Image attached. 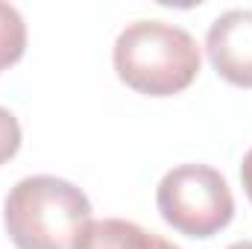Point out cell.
Returning a JSON list of instances; mask_svg holds the SVG:
<instances>
[{
  "instance_id": "1",
  "label": "cell",
  "mask_w": 252,
  "mask_h": 249,
  "mask_svg": "<svg viewBox=\"0 0 252 249\" xmlns=\"http://www.w3.org/2000/svg\"><path fill=\"white\" fill-rule=\"evenodd\" d=\"M115 73L126 88L147 97H173L199 73V44L188 30L167 21H135L115 41Z\"/></svg>"
},
{
  "instance_id": "2",
  "label": "cell",
  "mask_w": 252,
  "mask_h": 249,
  "mask_svg": "<svg viewBox=\"0 0 252 249\" xmlns=\"http://www.w3.org/2000/svg\"><path fill=\"white\" fill-rule=\"evenodd\" d=\"M91 220V202L67 179L38 173L6 193L3 226L18 249H70Z\"/></svg>"
},
{
  "instance_id": "3",
  "label": "cell",
  "mask_w": 252,
  "mask_h": 249,
  "mask_svg": "<svg viewBox=\"0 0 252 249\" xmlns=\"http://www.w3.org/2000/svg\"><path fill=\"white\" fill-rule=\"evenodd\" d=\"M161 220L185 238H214L235 217V196L226 176L208 164H179L156 187Z\"/></svg>"
},
{
  "instance_id": "4",
  "label": "cell",
  "mask_w": 252,
  "mask_h": 249,
  "mask_svg": "<svg viewBox=\"0 0 252 249\" xmlns=\"http://www.w3.org/2000/svg\"><path fill=\"white\" fill-rule=\"evenodd\" d=\"M211 67L238 88H252V9L223 12L205 35Z\"/></svg>"
},
{
  "instance_id": "5",
  "label": "cell",
  "mask_w": 252,
  "mask_h": 249,
  "mask_svg": "<svg viewBox=\"0 0 252 249\" xmlns=\"http://www.w3.org/2000/svg\"><path fill=\"white\" fill-rule=\"evenodd\" d=\"M70 249H179L176 244L141 229L132 220L121 217H103V220H88L79 235L73 238Z\"/></svg>"
},
{
  "instance_id": "6",
  "label": "cell",
  "mask_w": 252,
  "mask_h": 249,
  "mask_svg": "<svg viewBox=\"0 0 252 249\" xmlns=\"http://www.w3.org/2000/svg\"><path fill=\"white\" fill-rule=\"evenodd\" d=\"M24 50H27V24L15 6L0 3V70L21 62Z\"/></svg>"
},
{
  "instance_id": "7",
  "label": "cell",
  "mask_w": 252,
  "mask_h": 249,
  "mask_svg": "<svg viewBox=\"0 0 252 249\" xmlns=\"http://www.w3.org/2000/svg\"><path fill=\"white\" fill-rule=\"evenodd\" d=\"M18 150H21V124L9 109L0 106V164L15 158Z\"/></svg>"
},
{
  "instance_id": "8",
  "label": "cell",
  "mask_w": 252,
  "mask_h": 249,
  "mask_svg": "<svg viewBox=\"0 0 252 249\" xmlns=\"http://www.w3.org/2000/svg\"><path fill=\"white\" fill-rule=\"evenodd\" d=\"M241 182H244V190H247V196H250V202H252V150L244 156V164H241Z\"/></svg>"
},
{
  "instance_id": "9",
  "label": "cell",
  "mask_w": 252,
  "mask_h": 249,
  "mask_svg": "<svg viewBox=\"0 0 252 249\" xmlns=\"http://www.w3.org/2000/svg\"><path fill=\"white\" fill-rule=\"evenodd\" d=\"M226 249H252V241H241V244H232V247Z\"/></svg>"
}]
</instances>
